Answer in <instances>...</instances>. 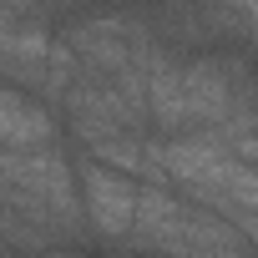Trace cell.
Masks as SVG:
<instances>
[{
    "instance_id": "6da1fadb",
    "label": "cell",
    "mask_w": 258,
    "mask_h": 258,
    "mask_svg": "<svg viewBox=\"0 0 258 258\" xmlns=\"http://www.w3.org/2000/svg\"><path fill=\"white\" fill-rule=\"evenodd\" d=\"M76 192H81V213H86V228L106 243H121L126 228H132V208H137V182L132 172H116L96 157L81 162L76 172Z\"/></svg>"
},
{
    "instance_id": "7a4b0ae2",
    "label": "cell",
    "mask_w": 258,
    "mask_h": 258,
    "mask_svg": "<svg viewBox=\"0 0 258 258\" xmlns=\"http://www.w3.org/2000/svg\"><path fill=\"white\" fill-rule=\"evenodd\" d=\"M36 258H76V253H36Z\"/></svg>"
}]
</instances>
